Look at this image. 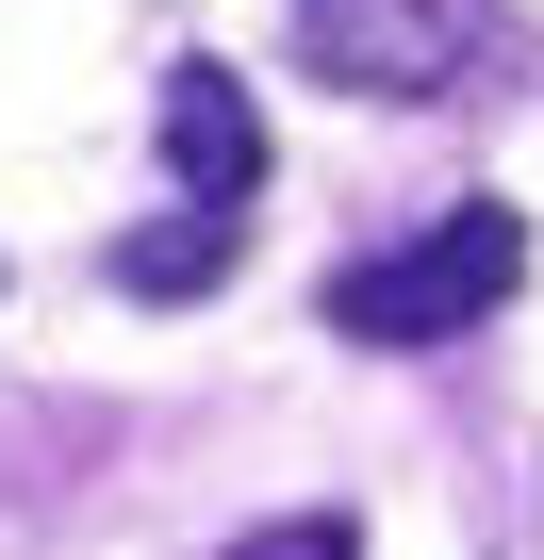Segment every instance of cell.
I'll list each match as a JSON object with an SVG mask.
<instances>
[{"label":"cell","instance_id":"6da1fadb","mask_svg":"<svg viewBox=\"0 0 544 560\" xmlns=\"http://www.w3.org/2000/svg\"><path fill=\"white\" fill-rule=\"evenodd\" d=\"M511 280H528V214H511V198H462V214H429L413 247L331 264V330H347V347H462Z\"/></svg>","mask_w":544,"mask_h":560},{"label":"cell","instance_id":"277c9868","mask_svg":"<svg viewBox=\"0 0 544 560\" xmlns=\"http://www.w3.org/2000/svg\"><path fill=\"white\" fill-rule=\"evenodd\" d=\"M231 231H247V214L182 198L165 231H132V247H116V280H132V298H198V280H231Z\"/></svg>","mask_w":544,"mask_h":560},{"label":"cell","instance_id":"5b68a950","mask_svg":"<svg viewBox=\"0 0 544 560\" xmlns=\"http://www.w3.org/2000/svg\"><path fill=\"white\" fill-rule=\"evenodd\" d=\"M231 560H363V527L347 511H281V527H247Z\"/></svg>","mask_w":544,"mask_h":560},{"label":"cell","instance_id":"3957f363","mask_svg":"<svg viewBox=\"0 0 544 560\" xmlns=\"http://www.w3.org/2000/svg\"><path fill=\"white\" fill-rule=\"evenodd\" d=\"M149 132H165V182H182V198H215V214H247V198H264V100H247L215 50H182V67H165Z\"/></svg>","mask_w":544,"mask_h":560},{"label":"cell","instance_id":"7a4b0ae2","mask_svg":"<svg viewBox=\"0 0 544 560\" xmlns=\"http://www.w3.org/2000/svg\"><path fill=\"white\" fill-rule=\"evenodd\" d=\"M495 34V0H298V50L347 100H445Z\"/></svg>","mask_w":544,"mask_h":560}]
</instances>
